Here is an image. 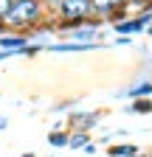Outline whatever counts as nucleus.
<instances>
[{"instance_id": "nucleus-17", "label": "nucleus", "mask_w": 152, "mask_h": 157, "mask_svg": "<svg viewBox=\"0 0 152 157\" xmlns=\"http://www.w3.org/2000/svg\"><path fill=\"white\" fill-rule=\"evenodd\" d=\"M135 157H144V154H135Z\"/></svg>"}, {"instance_id": "nucleus-5", "label": "nucleus", "mask_w": 152, "mask_h": 157, "mask_svg": "<svg viewBox=\"0 0 152 157\" xmlns=\"http://www.w3.org/2000/svg\"><path fill=\"white\" fill-rule=\"evenodd\" d=\"M146 23H149V17H138V20H130V23H118V25H116V31H121V34H132V31L144 28Z\"/></svg>"}, {"instance_id": "nucleus-9", "label": "nucleus", "mask_w": 152, "mask_h": 157, "mask_svg": "<svg viewBox=\"0 0 152 157\" xmlns=\"http://www.w3.org/2000/svg\"><path fill=\"white\" fill-rule=\"evenodd\" d=\"M124 0H90V6H93V11H110V9H116V6H121Z\"/></svg>"}, {"instance_id": "nucleus-10", "label": "nucleus", "mask_w": 152, "mask_h": 157, "mask_svg": "<svg viewBox=\"0 0 152 157\" xmlns=\"http://www.w3.org/2000/svg\"><path fill=\"white\" fill-rule=\"evenodd\" d=\"M130 95H132V98H138V95H152V82H146V84H138V87H132V90H130Z\"/></svg>"}, {"instance_id": "nucleus-1", "label": "nucleus", "mask_w": 152, "mask_h": 157, "mask_svg": "<svg viewBox=\"0 0 152 157\" xmlns=\"http://www.w3.org/2000/svg\"><path fill=\"white\" fill-rule=\"evenodd\" d=\"M37 17H40V0H11L3 20L14 28H23V25L34 23Z\"/></svg>"}, {"instance_id": "nucleus-16", "label": "nucleus", "mask_w": 152, "mask_h": 157, "mask_svg": "<svg viewBox=\"0 0 152 157\" xmlns=\"http://www.w3.org/2000/svg\"><path fill=\"white\" fill-rule=\"evenodd\" d=\"M149 34H152V25H149Z\"/></svg>"}, {"instance_id": "nucleus-13", "label": "nucleus", "mask_w": 152, "mask_h": 157, "mask_svg": "<svg viewBox=\"0 0 152 157\" xmlns=\"http://www.w3.org/2000/svg\"><path fill=\"white\" fill-rule=\"evenodd\" d=\"M6 126H9V121H6V118H3V115H0V132H3Z\"/></svg>"}, {"instance_id": "nucleus-2", "label": "nucleus", "mask_w": 152, "mask_h": 157, "mask_svg": "<svg viewBox=\"0 0 152 157\" xmlns=\"http://www.w3.org/2000/svg\"><path fill=\"white\" fill-rule=\"evenodd\" d=\"M93 11L90 0H59V17L68 20V23H76V20H85Z\"/></svg>"}, {"instance_id": "nucleus-11", "label": "nucleus", "mask_w": 152, "mask_h": 157, "mask_svg": "<svg viewBox=\"0 0 152 157\" xmlns=\"http://www.w3.org/2000/svg\"><path fill=\"white\" fill-rule=\"evenodd\" d=\"M130 109H132V112H149V109H152V101H135Z\"/></svg>"}, {"instance_id": "nucleus-4", "label": "nucleus", "mask_w": 152, "mask_h": 157, "mask_svg": "<svg viewBox=\"0 0 152 157\" xmlns=\"http://www.w3.org/2000/svg\"><path fill=\"white\" fill-rule=\"evenodd\" d=\"M96 112H87V115H73V126H76V132H85V129H90V126H96Z\"/></svg>"}, {"instance_id": "nucleus-12", "label": "nucleus", "mask_w": 152, "mask_h": 157, "mask_svg": "<svg viewBox=\"0 0 152 157\" xmlns=\"http://www.w3.org/2000/svg\"><path fill=\"white\" fill-rule=\"evenodd\" d=\"M9 6H11V0H0V20L6 17V11H9Z\"/></svg>"}, {"instance_id": "nucleus-15", "label": "nucleus", "mask_w": 152, "mask_h": 157, "mask_svg": "<svg viewBox=\"0 0 152 157\" xmlns=\"http://www.w3.org/2000/svg\"><path fill=\"white\" fill-rule=\"evenodd\" d=\"M20 157H37V154H20Z\"/></svg>"}, {"instance_id": "nucleus-8", "label": "nucleus", "mask_w": 152, "mask_h": 157, "mask_svg": "<svg viewBox=\"0 0 152 157\" xmlns=\"http://www.w3.org/2000/svg\"><path fill=\"white\" fill-rule=\"evenodd\" d=\"M87 143H90L87 132H73V135H70V140H68V146H70V149H85Z\"/></svg>"}, {"instance_id": "nucleus-14", "label": "nucleus", "mask_w": 152, "mask_h": 157, "mask_svg": "<svg viewBox=\"0 0 152 157\" xmlns=\"http://www.w3.org/2000/svg\"><path fill=\"white\" fill-rule=\"evenodd\" d=\"M6 56H11V51H0V62H3Z\"/></svg>"}, {"instance_id": "nucleus-3", "label": "nucleus", "mask_w": 152, "mask_h": 157, "mask_svg": "<svg viewBox=\"0 0 152 157\" xmlns=\"http://www.w3.org/2000/svg\"><path fill=\"white\" fill-rule=\"evenodd\" d=\"M107 154H110V157H135V154H138V146H132V143H118V146H110Z\"/></svg>"}, {"instance_id": "nucleus-6", "label": "nucleus", "mask_w": 152, "mask_h": 157, "mask_svg": "<svg viewBox=\"0 0 152 157\" xmlns=\"http://www.w3.org/2000/svg\"><path fill=\"white\" fill-rule=\"evenodd\" d=\"M0 48L3 51H23L26 48V36H3L0 39Z\"/></svg>"}, {"instance_id": "nucleus-7", "label": "nucleus", "mask_w": 152, "mask_h": 157, "mask_svg": "<svg viewBox=\"0 0 152 157\" xmlns=\"http://www.w3.org/2000/svg\"><path fill=\"white\" fill-rule=\"evenodd\" d=\"M68 140H70V132H62V129H54V132H48V143H51V146H56V149L68 146Z\"/></svg>"}]
</instances>
